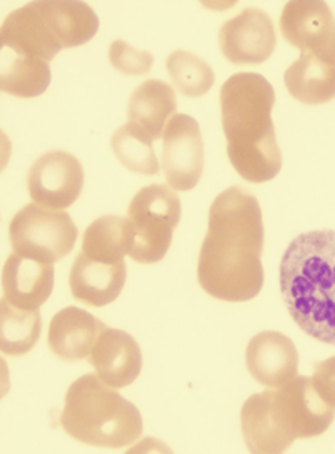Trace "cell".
I'll list each match as a JSON object with an SVG mask.
<instances>
[{
    "label": "cell",
    "mask_w": 335,
    "mask_h": 454,
    "mask_svg": "<svg viewBox=\"0 0 335 454\" xmlns=\"http://www.w3.org/2000/svg\"><path fill=\"white\" fill-rule=\"evenodd\" d=\"M132 249V229L122 215H102L85 229L81 253L107 262L126 261Z\"/></svg>",
    "instance_id": "21"
},
{
    "label": "cell",
    "mask_w": 335,
    "mask_h": 454,
    "mask_svg": "<svg viewBox=\"0 0 335 454\" xmlns=\"http://www.w3.org/2000/svg\"><path fill=\"white\" fill-rule=\"evenodd\" d=\"M126 279V261L107 262L81 253L70 270V291L82 304L104 308L121 296Z\"/></svg>",
    "instance_id": "15"
},
{
    "label": "cell",
    "mask_w": 335,
    "mask_h": 454,
    "mask_svg": "<svg viewBox=\"0 0 335 454\" xmlns=\"http://www.w3.org/2000/svg\"><path fill=\"white\" fill-rule=\"evenodd\" d=\"M0 54L2 92L20 99H32L43 96L51 84L49 64L20 56L9 49H2Z\"/></svg>",
    "instance_id": "20"
},
{
    "label": "cell",
    "mask_w": 335,
    "mask_h": 454,
    "mask_svg": "<svg viewBox=\"0 0 335 454\" xmlns=\"http://www.w3.org/2000/svg\"><path fill=\"white\" fill-rule=\"evenodd\" d=\"M264 223L259 200L232 185L212 202L197 278L212 298L245 302L264 286Z\"/></svg>",
    "instance_id": "1"
},
{
    "label": "cell",
    "mask_w": 335,
    "mask_h": 454,
    "mask_svg": "<svg viewBox=\"0 0 335 454\" xmlns=\"http://www.w3.org/2000/svg\"><path fill=\"white\" fill-rule=\"evenodd\" d=\"M177 111V98L172 85L159 79H149L132 92L127 115L129 122L149 141L164 137L170 119Z\"/></svg>",
    "instance_id": "18"
},
{
    "label": "cell",
    "mask_w": 335,
    "mask_h": 454,
    "mask_svg": "<svg viewBox=\"0 0 335 454\" xmlns=\"http://www.w3.org/2000/svg\"><path fill=\"white\" fill-rule=\"evenodd\" d=\"M277 43L272 19L261 9L249 7L223 22L219 45L223 57L236 66H255L274 54Z\"/></svg>",
    "instance_id": "12"
},
{
    "label": "cell",
    "mask_w": 335,
    "mask_h": 454,
    "mask_svg": "<svg viewBox=\"0 0 335 454\" xmlns=\"http://www.w3.org/2000/svg\"><path fill=\"white\" fill-rule=\"evenodd\" d=\"M181 214V199L170 185L142 187L127 211L132 229L130 259L139 264L162 261L172 244L174 231L179 226Z\"/></svg>",
    "instance_id": "7"
},
{
    "label": "cell",
    "mask_w": 335,
    "mask_h": 454,
    "mask_svg": "<svg viewBox=\"0 0 335 454\" xmlns=\"http://www.w3.org/2000/svg\"><path fill=\"white\" fill-rule=\"evenodd\" d=\"M280 32L302 54L335 66V15L322 0H291L280 14Z\"/></svg>",
    "instance_id": "9"
},
{
    "label": "cell",
    "mask_w": 335,
    "mask_h": 454,
    "mask_svg": "<svg viewBox=\"0 0 335 454\" xmlns=\"http://www.w3.org/2000/svg\"><path fill=\"white\" fill-rule=\"evenodd\" d=\"M170 81L187 98H202L214 85V71L200 57L187 51H174L166 62Z\"/></svg>",
    "instance_id": "23"
},
{
    "label": "cell",
    "mask_w": 335,
    "mask_h": 454,
    "mask_svg": "<svg viewBox=\"0 0 335 454\" xmlns=\"http://www.w3.org/2000/svg\"><path fill=\"white\" fill-rule=\"evenodd\" d=\"M112 151L127 169L142 176H157L160 164L155 156L152 141L142 136L130 122L117 129L112 136Z\"/></svg>",
    "instance_id": "24"
},
{
    "label": "cell",
    "mask_w": 335,
    "mask_h": 454,
    "mask_svg": "<svg viewBox=\"0 0 335 454\" xmlns=\"http://www.w3.org/2000/svg\"><path fill=\"white\" fill-rule=\"evenodd\" d=\"M43 334L39 309H20L2 299L0 304V346L7 356H24L34 349Z\"/></svg>",
    "instance_id": "22"
},
{
    "label": "cell",
    "mask_w": 335,
    "mask_h": 454,
    "mask_svg": "<svg viewBox=\"0 0 335 454\" xmlns=\"http://www.w3.org/2000/svg\"><path fill=\"white\" fill-rule=\"evenodd\" d=\"M312 381L319 395L335 408V356L316 364Z\"/></svg>",
    "instance_id": "26"
},
{
    "label": "cell",
    "mask_w": 335,
    "mask_h": 454,
    "mask_svg": "<svg viewBox=\"0 0 335 454\" xmlns=\"http://www.w3.org/2000/svg\"><path fill=\"white\" fill-rule=\"evenodd\" d=\"M162 169L174 191H192L204 172V141L196 119L175 114L162 137Z\"/></svg>",
    "instance_id": "11"
},
{
    "label": "cell",
    "mask_w": 335,
    "mask_h": 454,
    "mask_svg": "<svg viewBox=\"0 0 335 454\" xmlns=\"http://www.w3.org/2000/svg\"><path fill=\"white\" fill-rule=\"evenodd\" d=\"M280 291L293 321L335 346V231L297 236L280 261Z\"/></svg>",
    "instance_id": "3"
},
{
    "label": "cell",
    "mask_w": 335,
    "mask_h": 454,
    "mask_svg": "<svg viewBox=\"0 0 335 454\" xmlns=\"http://www.w3.org/2000/svg\"><path fill=\"white\" fill-rule=\"evenodd\" d=\"M334 418L335 408L319 395L312 378L297 376L285 386L252 395L242 406L240 425L251 453L280 454L295 440L323 434Z\"/></svg>",
    "instance_id": "4"
},
{
    "label": "cell",
    "mask_w": 335,
    "mask_h": 454,
    "mask_svg": "<svg viewBox=\"0 0 335 454\" xmlns=\"http://www.w3.org/2000/svg\"><path fill=\"white\" fill-rule=\"evenodd\" d=\"M60 426L74 440L111 450L134 444L144 431L139 410L97 374L70 384Z\"/></svg>",
    "instance_id": "6"
},
{
    "label": "cell",
    "mask_w": 335,
    "mask_h": 454,
    "mask_svg": "<svg viewBox=\"0 0 335 454\" xmlns=\"http://www.w3.org/2000/svg\"><path fill=\"white\" fill-rule=\"evenodd\" d=\"M77 236L79 231L69 214L35 202L15 214L9 226L14 253L49 264L69 255Z\"/></svg>",
    "instance_id": "8"
},
{
    "label": "cell",
    "mask_w": 335,
    "mask_h": 454,
    "mask_svg": "<svg viewBox=\"0 0 335 454\" xmlns=\"http://www.w3.org/2000/svg\"><path fill=\"white\" fill-rule=\"evenodd\" d=\"M4 299L20 309H39L54 289V268L26 255L7 257L2 270Z\"/></svg>",
    "instance_id": "16"
},
{
    "label": "cell",
    "mask_w": 335,
    "mask_h": 454,
    "mask_svg": "<svg viewBox=\"0 0 335 454\" xmlns=\"http://www.w3.org/2000/svg\"><path fill=\"white\" fill-rule=\"evenodd\" d=\"M245 364L257 383L280 387L299 374V353L291 338L277 331H262L252 338Z\"/></svg>",
    "instance_id": "14"
},
{
    "label": "cell",
    "mask_w": 335,
    "mask_h": 454,
    "mask_svg": "<svg viewBox=\"0 0 335 454\" xmlns=\"http://www.w3.org/2000/svg\"><path fill=\"white\" fill-rule=\"evenodd\" d=\"M285 87L293 99L321 106L335 98V66L312 54H302L284 75Z\"/></svg>",
    "instance_id": "19"
},
{
    "label": "cell",
    "mask_w": 335,
    "mask_h": 454,
    "mask_svg": "<svg viewBox=\"0 0 335 454\" xmlns=\"http://www.w3.org/2000/svg\"><path fill=\"white\" fill-rule=\"evenodd\" d=\"M27 187L35 204L62 211L81 198L84 168L77 157L66 151H49L32 164Z\"/></svg>",
    "instance_id": "10"
},
{
    "label": "cell",
    "mask_w": 335,
    "mask_h": 454,
    "mask_svg": "<svg viewBox=\"0 0 335 454\" xmlns=\"http://www.w3.org/2000/svg\"><path fill=\"white\" fill-rule=\"evenodd\" d=\"M98 17L90 5L75 0H34L12 11L2 22V49L51 64L62 49L92 41Z\"/></svg>",
    "instance_id": "5"
},
{
    "label": "cell",
    "mask_w": 335,
    "mask_h": 454,
    "mask_svg": "<svg viewBox=\"0 0 335 454\" xmlns=\"http://www.w3.org/2000/svg\"><path fill=\"white\" fill-rule=\"evenodd\" d=\"M87 359L98 378L113 389L130 386L142 371L139 342L126 331L113 327L100 333Z\"/></svg>",
    "instance_id": "13"
},
{
    "label": "cell",
    "mask_w": 335,
    "mask_h": 454,
    "mask_svg": "<svg viewBox=\"0 0 335 454\" xmlns=\"http://www.w3.org/2000/svg\"><path fill=\"white\" fill-rule=\"evenodd\" d=\"M274 104V87L261 74H234L221 89L227 156L238 176L252 184L272 181L282 169Z\"/></svg>",
    "instance_id": "2"
},
{
    "label": "cell",
    "mask_w": 335,
    "mask_h": 454,
    "mask_svg": "<svg viewBox=\"0 0 335 454\" xmlns=\"http://www.w3.org/2000/svg\"><path fill=\"white\" fill-rule=\"evenodd\" d=\"M105 325L81 308L69 306L57 312L49 326V348L62 361L89 357Z\"/></svg>",
    "instance_id": "17"
},
{
    "label": "cell",
    "mask_w": 335,
    "mask_h": 454,
    "mask_svg": "<svg viewBox=\"0 0 335 454\" xmlns=\"http://www.w3.org/2000/svg\"><path fill=\"white\" fill-rule=\"evenodd\" d=\"M109 60L115 71L126 75H145L152 69L154 56L147 51H137L126 41H113L109 49Z\"/></svg>",
    "instance_id": "25"
}]
</instances>
